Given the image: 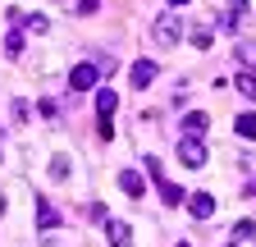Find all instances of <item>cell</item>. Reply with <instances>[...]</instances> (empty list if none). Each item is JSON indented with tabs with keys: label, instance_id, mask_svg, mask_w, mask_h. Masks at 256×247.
Returning <instances> with one entry per match:
<instances>
[{
	"label": "cell",
	"instance_id": "6da1fadb",
	"mask_svg": "<svg viewBox=\"0 0 256 247\" xmlns=\"http://www.w3.org/2000/svg\"><path fill=\"white\" fill-rule=\"evenodd\" d=\"M114 106H119V96H114L110 87H101V92H96V114H101V128H96V133H101L106 142L114 138V128H110V114H114Z\"/></svg>",
	"mask_w": 256,
	"mask_h": 247
},
{
	"label": "cell",
	"instance_id": "7a4b0ae2",
	"mask_svg": "<svg viewBox=\"0 0 256 247\" xmlns=\"http://www.w3.org/2000/svg\"><path fill=\"white\" fill-rule=\"evenodd\" d=\"M178 160H183L188 170H202V165H206V146H202L197 138H183V142H178Z\"/></svg>",
	"mask_w": 256,
	"mask_h": 247
},
{
	"label": "cell",
	"instance_id": "3957f363",
	"mask_svg": "<svg viewBox=\"0 0 256 247\" xmlns=\"http://www.w3.org/2000/svg\"><path fill=\"white\" fill-rule=\"evenodd\" d=\"M96 78H101V64H78V69L69 74V87H74V92H92Z\"/></svg>",
	"mask_w": 256,
	"mask_h": 247
},
{
	"label": "cell",
	"instance_id": "277c9868",
	"mask_svg": "<svg viewBox=\"0 0 256 247\" xmlns=\"http://www.w3.org/2000/svg\"><path fill=\"white\" fill-rule=\"evenodd\" d=\"M156 37L165 42V46H174V42L183 37V23H178L174 14H165V18H156Z\"/></svg>",
	"mask_w": 256,
	"mask_h": 247
},
{
	"label": "cell",
	"instance_id": "5b68a950",
	"mask_svg": "<svg viewBox=\"0 0 256 247\" xmlns=\"http://www.w3.org/2000/svg\"><path fill=\"white\" fill-rule=\"evenodd\" d=\"M188 210L197 215V220H210V215H215V197L210 192H192L188 197Z\"/></svg>",
	"mask_w": 256,
	"mask_h": 247
},
{
	"label": "cell",
	"instance_id": "8992f818",
	"mask_svg": "<svg viewBox=\"0 0 256 247\" xmlns=\"http://www.w3.org/2000/svg\"><path fill=\"white\" fill-rule=\"evenodd\" d=\"M128 78H133V87L142 92V87H151V82H156V64H151V60H138V64H133V74H128Z\"/></svg>",
	"mask_w": 256,
	"mask_h": 247
},
{
	"label": "cell",
	"instance_id": "52a82bcc",
	"mask_svg": "<svg viewBox=\"0 0 256 247\" xmlns=\"http://www.w3.org/2000/svg\"><path fill=\"white\" fill-rule=\"evenodd\" d=\"M106 234H110V247H128L133 242V229H128L124 220H106Z\"/></svg>",
	"mask_w": 256,
	"mask_h": 247
},
{
	"label": "cell",
	"instance_id": "ba28073f",
	"mask_svg": "<svg viewBox=\"0 0 256 247\" xmlns=\"http://www.w3.org/2000/svg\"><path fill=\"white\" fill-rule=\"evenodd\" d=\"M242 23H247V0H229V14H224V28L242 32Z\"/></svg>",
	"mask_w": 256,
	"mask_h": 247
},
{
	"label": "cell",
	"instance_id": "9c48e42d",
	"mask_svg": "<svg viewBox=\"0 0 256 247\" xmlns=\"http://www.w3.org/2000/svg\"><path fill=\"white\" fill-rule=\"evenodd\" d=\"M234 60H238V69H247V74H256V42H238V50H234Z\"/></svg>",
	"mask_w": 256,
	"mask_h": 247
},
{
	"label": "cell",
	"instance_id": "30bf717a",
	"mask_svg": "<svg viewBox=\"0 0 256 247\" xmlns=\"http://www.w3.org/2000/svg\"><path fill=\"white\" fill-rule=\"evenodd\" d=\"M206 128H210L206 110H192V114H183V133H188V138H197V133H206Z\"/></svg>",
	"mask_w": 256,
	"mask_h": 247
},
{
	"label": "cell",
	"instance_id": "8fae6325",
	"mask_svg": "<svg viewBox=\"0 0 256 247\" xmlns=\"http://www.w3.org/2000/svg\"><path fill=\"white\" fill-rule=\"evenodd\" d=\"M119 188H124L128 197H142V188H146V178H142V174H133V170H124V174H119Z\"/></svg>",
	"mask_w": 256,
	"mask_h": 247
},
{
	"label": "cell",
	"instance_id": "7c38bea8",
	"mask_svg": "<svg viewBox=\"0 0 256 247\" xmlns=\"http://www.w3.org/2000/svg\"><path fill=\"white\" fill-rule=\"evenodd\" d=\"M37 224H42V229H46V234H50V229H55V224H60V210H55V206H50V202H37Z\"/></svg>",
	"mask_w": 256,
	"mask_h": 247
},
{
	"label": "cell",
	"instance_id": "4fadbf2b",
	"mask_svg": "<svg viewBox=\"0 0 256 247\" xmlns=\"http://www.w3.org/2000/svg\"><path fill=\"white\" fill-rule=\"evenodd\" d=\"M234 82H238V92H242V96H247V101H256V74H247V69H238V78H234Z\"/></svg>",
	"mask_w": 256,
	"mask_h": 247
},
{
	"label": "cell",
	"instance_id": "5bb4252c",
	"mask_svg": "<svg viewBox=\"0 0 256 247\" xmlns=\"http://www.w3.org/2000/svg\"><path fill=\"white\" fill-rule=\"evenodd\" d=\"M160 202H165V206H178V202H183V188L165 178V183H160Z\"/></svg>",
	"mask_w": 256,
	"mask_h": 247
},
{
	"label": "cell",
	"instance_id": "9a60e30c",
	"mask_svg": "<svg viewBox=\"0 0 256 247\" xmlns=\"http://www.w3.org/2000/svg\"><path fill=\"white\" fill-rule=\"evenodd\" d=\"M234 128H238V138H242V142H252V138H256V114H238Z\"/></svg>",
	"mask_w": 256,
	"mask_h": 247
},
{
	"label": "cell",
	"instance_id": "2e32d148",
	"mask_svg": "<svg viewBox=\"0 0 256 247\" xmlns=\"http://www.w3.org/2000/svg\"><path fill=\"white\" fill-rule=\"evenodd\" d=\"M5 55H10V60H18V55H23V32H18V28L5 37Z\"/></svg>",
	"mask_w": 256,
	"mask_h": 247
},
{
	"label": "cell",
	"instance_id": "e0dca14e",
	"mask_svg": "<svg viewBox=\"0 0 256 247\" xmlns=\"http://www.w3.org/2000/svg\"><path fill=\"white\" fill-rule=\"evenodd\" d=\"M188 42L197 46V50H210V42H215V37L206 32V28H192V32H188Z\"/></svg>",
	"mask_w": 256,
	"mask_h": 247
},
{
	"label": "cell",
	"instance_id": "ac0fdd59",
	"mask_svg": "<svg viewBox=\"0 0 256 247\" xmlns=\"http://www.w3.org/2000/svg\"><path fill=\"white\" fill-rule=\"evenodd\" d=\"M146 174L156 178V188H160V183H165V178H170V174H165V165H160L156 156H146Z\"/></svg>",
	"mask_w": 256,
	"mask_h": 247
},
{
	"label": "cell",
	"instance_id": "d6986e66",
	"mask_svg": "<svg viewBox=\"0 0 256 247\" xmlns=\"http://www.w3.org/2000/svg\"><path fill=\"white\" fill-rule=\"evenodd\" d=\"M252 234H256V224H252V220H238V224H234V238H238V242H242V238H252Z\"/></svg>",
	"mask_w": 256,
	"mask_h": 247
},
{
	"label": "cell",
	"instance_id": "ffe728a7",
	"mask_svg": "<svg viewBox=\"0 0 256 247\" xmlns=\"http://www.w3.org/2000/svg\"><path fill=\"white\" fill-rule=\"evenodd\" d=\"M28 28H32V32H46L50 23H46V14H32V18H28Z\"/></svg>",
	"mask_w": 256,
	"mask_h": 247
},
{
	"label": "cell",
	"instance_id": "44dd1931",
	"mask_svg": "<svg viewBox=\"0 0 256 247\" xmlns=\"http://www.w3.org/2000/svg\"><path fill=\"white\" fill-rule=\"evenodd\" d=\"M50 174H55V178H69V160H64V156H60V160L50 165Z\"/></svg>",
	"mask_w": 256,
	"mask_h": 247
},
{
	"label": "cell",
	"instance_id": "7402d4cb",
	"mask_svg": "<svg viewBox=\"0 0 256 247\" xmlns=\"http://www.w3.org/2000/svg\"><path fill=\"white\" fill-rule=\"evenodd\" d=\"M247 197H252V202H256V178H252V183H247Z\"/></svg>",
	"mask_w": 256,
	"mask_h": 247
},
{
	"label": "cell",
	"instance_id": "603a6c76",
	"mask_svg": "<svg viewBox=\"0 0 256 247\" xmlns=\"http://www.w3.org/2000/svg\"><path fill=\"white\" fill-rule=\"evenodd\" d=\"M165 5H188V0H165Z\"/></svg>",
	"mask_w": 256,
	"mask_h": 247
},
{
	"label": "cell",
	"instance_id": "cb8c5ba5",
	"mask_svg": "<svg viewBox=\"0 0 256 247\" xmlns=\"http://www.w3.org/2000/svg\"><path fill=\"white\" fill-rule=\"evenodd\" d=\"M178 247H192V242H178Z\"/></svg>",
	"mask_w": 256,
	"mask_h": 247
}]
</instances>
